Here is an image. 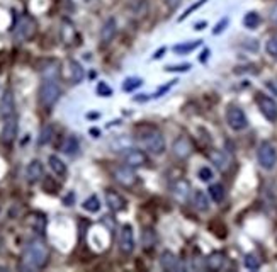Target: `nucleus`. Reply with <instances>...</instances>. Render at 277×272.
<instances>
[{"mask_svg":"<svg viewBox=\"0 0 277 272\" xmlns=\"http://www.w3.org/2000/svg\"><path fill=\"white\" fill-rule=\"evenodd\" d=\"M50 250L43 242H29L22 252L21 267L24 270H40L48 264Z\"/></svg>","mask_w":277,"mask_h":272,"instance_id":"1","label":"nucleus"},{"mask_svg":"<svg viewBox=\"0 0 277 272\" xmlns=\"http://www.w3.org/2000/svg\"><path fill=\"white\" fill-rule=\"evenodd\" d=\"M142 145L145 147V150L152 155H162L165 152V148H167L163 134L157 129H148L147 133L142 136Z\"/></svg>","mask_w":277,"mask_h":272,"instance_id":"2","label":"nucleus"},{"mask_svg":"<svg viewBox=\"0 0 277 272\" xmlns=\"http://www.w3.org/2000/svg\"><path fill=\"white\" fill-rule=\"evenodd\" d=\"M34 32H36V22H34V19L31 16H27V14H22V16L19 17L16 27H14V32H12L14 40L17 43H24L31 40Z\"/></svg>","mask_w":277,"mask_h":272,"instance_id":"3","label":"nucleus"},{"mask_svg":"<svg viewBox=\"0 0 277 272\" xmlns=\"http://www.w3.org/2000/svg\"><path fill=\"white\" fill-rule=\"evenodd\" d=\"M61 89L56 80H45L40 87V102L43 108H51L60 99Z\"/></svg>","mask_w":277,"mask_h":272,"instance_id":"4","label":"nucleus"},{"mask_svg":"<svg viewBox=\"0 0 277 272\" xmlns=\"http://www.w3.org/2000/svg\"><path fill=\"white\" fill-rule=\"evenodd\" d=\"M257 158H259V163L262 168L265 170H272L277 163V150L270 142H262L259 147V152H257Z\"/></svg>","mask_w":277,"mask_h":272,"instance_id":"5","label":"nucleus"},{"mask_svg":"<svg viewBox=\"0 0 277 272\" xmlns=\"http://www.w3.org/2000/svg\"><path fill=\"white\" fill-rule=\"evenodd\" d=\"M226 121H228V126H230L233 131H244L247 126H249V119H247L245 113L240 108H236V106H230V108H228Z\"/></svg>","mask_w":277,"mask_h":272,"instance_id":"6","label":"nucleus"},{"mask_svg":"<svg viewBox=\"0 0 277 272\" xmlns=\"http://www.w3.org/2000/svg\"><path fill=\"white\" fill-rule=\"evenodd\" d=\"M119 250L121 254L129 255L133 254L134 250V233H133V226L131 225H123L119 230Z\"/></svg>","mask_w":277,"mask_h":272,"instance_id":"7","label":"nucleus"},{"mask_svg":"<svg viewBox=\"0 0 277 272\" xmlns=\"http://www.w3.org/2000/svg\"><path fill=\"white\" fill-rule=\"evenodd\" d=\"M257 104H259L260 113L264 114L270 123H275L277 121V102L269 95L259 94L257 95Z\"/></svg>","mask_w":277,"mask_h":272,"instance_id":"8","label":"nucleus"},{"mask_svg":"<svg viewBox=\"0 0 277 272\" xmlns=\"http://www.w3.org/2000/svg\"><path fill=\"white\" fill-rule=\"evenodd\" d=\"M192 142L187 138V136H179V138L174 142L172 145V153L176 155L179 160H186L192 155Z\"/></svg>","mask_w":277,"mask_h":272,"instance_id":"9","label":"nucleus"},{"mask_svg":"<svg viewBox=\"0 0 277 272\" xmlns=\"http://www.w3.org/2000/svg\"><path fill=\"white\" fill-rule=\"evenodd\" d=\"M123 158H124V163L133 168L143 167V165L148 163L147 153H143L142 150H138V148H126V152L123 153Z\"/></svg>","mask_w":277,"mask_h":272,"instance_id":"10","label":"nucleus"},{"mask_svg":"<svg viewBox=\"0 0 277 272\" xmlns=\"http://www.w3.org/2000/svg\"><path fill=\"white\" fill-rule=\"evenodd\" d=\"M114 179L124 187H131V186H134V184L138 182V176H136L133 167H129V165H124V167L116 168L114 170Z\"/></svg>","mask_w":277,"mask_h":272,"instance_id":"11","label":"nucleus"},{"mask_svg":"<svg viewBox=\"0 0 277 272\" xmlns=\"http://www.w3.org/2000/svg\"><path fill=\"white\" fill-rule=\"evenodd\" d=\"M170 194H172V197L176 199L179 204H184L189 199V194H191V184L187 181H184V179H179L172 184V187H170Z\"/></svg>","mask_w":277,"mask_h":272,"instance_id":"12","label":"nucleus"},{"mask_svg":"<svg viewBox=\"0 0 277 272\" xmlns=\"http://www.w3.org/2000/svg\"><path fill=\"white\" fill-rule=\"evenodd\" d=\"M160 265H162L163 270H168V272H176V270L184 269V265L181 264V260L177 259V255L172 254L170 250L162 252V255H160Z\"/></svg>","mask_w":277,"mask_h":272,"instance_id":"13","label":"nucleus"},{"mask_svg":"<svg viewBox=\"0 0 277 272\" xmlns=\"http://www.w3.org/2000/svg\"><path fill=\"white\" fill-rule=\"evenodd\" d=\"M16 113V100H14V94L12 90H6L2 95V99H0V116H2L4 119L11 118Z\"/></svg>","mask_w":277,"mask_h":272,"instance_id":"14","label":"nucleus"},{"mask_svg":"<svg viewBox=\"0 0 277 272\" xmlns=\"http://www.w3.org/2000/svg\"><path fill=\"white\" fill-rule=\"evenodd\" d=\"M2 142L6 145H12L14 140L17 136V118L16 116H11V118L6 119L4 123V128H2Z\"/></svg>","mask_w":277,"mask_h":272,"instance_id":"15","label":"nucleus"},{"mask_svg":"<svg viewBox=\"0 0 277 272\" xmlns=\"http://www.w3.org/2000/svg\"><path fill=\"white\" fill-rule=\"evenodd\" d=\"M116 31H118V22H116L114 17H109L108 21L104 22L102 29H100V41H102V45H109V43L114 40Z\"/></svg>","mask_w":277,"mask_h":272,"instance_id":"16","label":"nucleus"},{"mask_svg":"<svg viewBox=\"0 0 277 272\" xmlns=\"http://www.w3.org/2000/svg\"><path fill=\"white\" fill-rule=\"evenodd\" d=\"M106 202L114 213L126 210V199L116 191H106Z\"/></svg>","mask_w":277,"mask_h":272,"instance_id":"17","label":"nucleus"},{"mask_svg":"<svg viewBox=\"0 0 277 272\" xmlns=\"http://www.w3.org/2000/svg\"><path fill=\"white\" fill-rule=\"evenodd\" d=\"M43 174H45V168H43V163L40 162V160H32V162L27 165L26 177H27V181L31 182V184L41 181Z\"/></svg>","mask_w":277,"mask_h":272,"instance_id":"18","label":"nucleus"},{"mask_svg":"<svg viewBox=\"0 0 277 272\" xmlns=\"http://www.w3.org/2000/svg\"><path fill=\"white\" fill-rule=\"evenodd\" d=\"M210 160L220 170H226L230 167V157L223 150H213V152H210Z\"/></svg>","mask_w":277,"mask_h":272,"instance_id":"19","label":"nucleus"},{"mask_svg":"<svg viewBox=\"0 0 277 272\" xmlns=\"http://www.w3.org/2000/svg\"><path fill=\"white\" fill-rule=\"evenodd\" d=\"M225 260H226V257L223 252H213V254L207 255L206 267L207 269H213V270H220L221 267L225 265Z\"/></svg>","mask_w":277,"mask_h":272,"instance_id":"20","label":"nucleus"},{"mask_svg":"<svg viewBox=\"0 0 277 272\" xmlns=\"http://www.w3.org/2000/svg\"><path fill=\"white\" fill-rule=\"evenodd\" d=\"M192 202H194V206H196V210H199V211H207V210H210V199H207V196L202 191L194 192Z\"/></svg>","mask_w":277,"mask_h":272,"instance_id":"21","label":"nucleus"},{"mask_svg":"<svg viewBox=\"0 0 277 272\" xmlns=\"http://www.w3.org/2000/svg\"><path fill=\"white\" fill-rule=\"evenodd\" d=\"M48 162H50V167H51L53 172L56 174V176H60V177L66 176V165L63 163V160L58 158L56 155H51V157L48 158Z\"/></svg>","mask_w":277,"mask_h":272,"instance_id":"22","label":"nucleus"},{"mask_svg":"<svg viewBox=\"0 0 277 272\" xmlns=\"http://www.w3.org/2000/svg\"><path fill=\"white\" fill-rule=\"evenodd\" d=\"M84 75H85V72H84V68H82L80 63H77L72 60L70 61V77H72V82L74 84H80L82 80H84Z\"/></svg>","mask_w":277,"mask_h":272,"instance_id":"23","label":"nucleus"},{"mask_svg":"<svg viewBox=\"0 0 277 272\" xmlns=\"http://www.w3.org/2000/svg\"><path fill=\"white\" fill-rule=\"evenodd\" d=\"M79 148H80V145H79V140L75 138V136H66V140H65V143H63V152H65L66 155H77L79 153Z\"/></svg>","mask_w":277,"mask_h":272,"instance_id":"24","label":"nucleus"},{"mask_svg":"<svg viewBox=\"0 0 277 272\" xmlns=\"http://www.w3.org/2000/svg\"><path fill=\"white\" fill-rule=\"evenodd\" d=\"M207 191H210V197L215 202H221L223 199H225V187H223L221 184H213Z\"/></svg>","mask_w":277,"mask_h":272,"instance_id":"25","label":"nucleus"},{"mask_svg":"<svg viewBox=\"0 0 277 272\" xmlns=\"http://www.w3.org/2000/svg\"><path fill=\"white\" fill-rule=\"evenodd\" d=\"M260 21H262V19L257 12H249V14H245V17H244V26L247 29H257V27H259Z\"/></svg>","mask_w":277,"mask_h":272,"instance_id":"26","label":"nucleus"},{"mask_svg":"<svg viewBox=\"0 0 277 272\" xmlns=\"http://www.w3.org/2000/svg\"><path fill=\"white\" fill-rule=\"evenodd\" d=\"M142 240H143V247H153L157 244V235H155V231L152 228H143V233H142Z\"/></svg>","mask_w":277,"mask_h":272,"instance_id":"27","label":"nucleus"},{"mask_svg":"<svg viewBox=\"0 0 277 272\" xmlns=\"http://www.w3.org/2000/svg\"><path fill=\"white\" fill-rule=\"evenodd\" d=\"M84 210L85 211H89V213H97L100 210V201H99V197L97 196H90L89 199H85L84 201Z\"/></svg>","mask_w":277,"mask_h":272,"instance_id":"28","label":"nucleus"},{"mask_svg":"<svg viewBox=\"0 0 277 272\" xmlns=\"http://www.w3.org/2000/svg\"><path fill=\"white\" fill-rule=\"evenodd\" d=\"M197 46H201V40L199 41H192V43H182V45L174 46V51L176 53H191L196 50Z\"/></svg>","mask_w":277,"mask_h":272,"instance_id":"29","label":"nucleus"},{"mask_svg":"<svg viewBox=\"0 0 277 272\" xmlns=\"http://www.w3.org/2000/svg\"><path fill=\"white\" fill-rule=\"evenodd\" d=\"M244 264H245V267H247L249 270H259V269H260V260H259V257L254 255V254L245 255Z\"/></svg>","mask_w":277,"mask_h":272,"instance_id":"30","label":"nucleus"},{"mask_svg":"<svg viewBox=\"0 0 277 272\" xmlns=\"http://www.w3.org/2000/svg\"><path fill=\"white\" fill-rule=\"evenodd\" d=\"M51 136H53V128L51 126H45V128L41 129V133H40V140H38V143L41 145H46V143H50L51 142Z\"/></svg>","mask_w":277,"mask_h":272,"instance_id":"31","label":"nucleus"},{"mask_svg":"<svg viewBox=\"0 0 277 272\" xmlns=\"http://www.w3.org/2000/svg\"><path fill=\"white\" fill-rule=\"evenodd\" d=\"M142 84H143L142 79H126L123 84V89L126 92H129V90H134V89H138V87H142Z\"/></svg>","mask_w":277,"mask_h":272,"instance_id":"32","label":"nucleus"},{"mask_svg":"<svg viewBox=\"0 0 277 272\" xmlns=\"http://www.w3.org/2000/svg\"><path fill=\"white\" fill-rule=\"evenodd\" d=\"M207 2V0H199V2H196V4H192V6L191 7H189L187 9V11L186 12H184L182 14V16L181 17H179V21H184V19H186V17H189V16H191V14L194 12V11H197V9L199 7H202L204 6V4H206Z\"/></svg>","mask_w":277,"mask_h":272,"instance_id":"33","label":"nucleus"},{"mask_svg":"<svg viewBox=\"0 0 277 272\" xmlns=\"http://www.w3.org/2000/svg\"><path fill=\"white\" fill-rule=\"evenodd\" d=\"M197 176H199L201 181L210 182L211 179H213V170L210 167H201V168H199V172H197Z\"/></svg>","mask_w":277,"mask_h":272,"instance_id":"34","label":"nucleus"},{"mask_svg":"<svg viewBox=\"0 0 277 272\" xmlns=\"http://www.w3.org/2000/svg\"><path fill=\"white\" fill-rule=\"evenodd\" d=\"M148 11V4L147 0H136V11H134V16H145Z\"/></svg>","mask_w":277,"mask_h":272,"instance_id":"35","label":"nucleus"},{"mask_svg":"<svg viewBox=\"0 0 277 272\" xmlns=\"http://www.w3.org/2000/svg\"><path fill=\"white\" fill-rule=\"evenodd\" d=\"M265 51L269 53L270 56H277V38H270L269 41H267L265 45Z\"/></svg>","mask_w":277,"mask_h":272,"instance_id":"36","label":"nucleus"},{"mask_svg":"<svg viewBox=\"0 0 277 272\" xmlns=\"http://www.w3.org/2000/svg\"><path fill=\"white\" fill-rule=\"evenodd\" d=\"M97 92H99V95H102V97H109L113 94V89H111L106 82H100V84L97 85Z\"/></svg>","mask_w":277,"mask_h":272,"instance_id":"37","label":"nucleus"},{"mask_svg":"<svg viewBox=\"0 0 277 272\" xmlns=\"http://www.w3.org/2000/svg\"><path fill=\"white\" fill-rule=\"evenodd\" d=\"M228 22H230V21H228V17H223L221 21L216 24V27L213 29V34H221V32H223V31H225V29H226Z\"/></svg>","mask_w":277,"mask_h":272,"instance_id":"38","label":"nucleus"},{"mask_svg":"<svg viewBox=\"0 0 277 272\" xmlns=\"http://www.w3.org/2000/svg\"><path fill=\"white\" fill-rule=\"evenodd\" d=\"M191 70V63H184V65H176V66H167L165 72H187Z\"/></svg>","mask_w":277,"mask_h":272,"instance_id":"39","label":"nucleus"},{"mask_svg":"<svg viewBox=\"0 0 277 272\" xmlns=\"http://www.w3.org/2000/svg\"><path fill=\"white\" fill-rule=\"evenodd\" d=\"M270 21L277 26V6H275L274 9H272V12H270Z\"/></svg>","mask_w":277,"mask_h":272,"instance_id":"40","label":"nucleus"},{"mask_svg":"<svg viewBox=\"0 0 277 272\" xmlns=\"http://www.w3.org/2000/svg\"><path fill=\"white\" fill-rule=\"evenodd\" d=\"M204 27H206V21H204V22H197L196 26H194V29H196V31H202Z\"/></svg>","mask_w":277,"mask_h":272,"instance_id":"41","label":"nucleus"},{"mask_svg":"<svg viewBox=\"0 0 277 272\" xmlns=\"http://www.w3.org/2000/svg\"><path fill=\"white\" fill-rule=\"evenodd\" d=\"M168 7H172V9H176L179 6V0H168Z\"/></svg>","mask_w":277,"mask_h":272,"instance_id":"42","label":"nucleus"},{"mask_svg":"<svg viewBox=\"0 0 277 272\" xmlns=\"http://www.w3.org/2000/svg\"><path fill=\"white\" fill-rule=\"evenodd\" d=\"M163 51H165V48H162L160 51L155 53V56H153V58H162V56H163Z\"/></svg>","mask_w":277,"mask_h":272,"instance_id":"43","label":"nucleus"},{"mask_svg":"<svg viewBox=\"0 0 277 272\" xmlns=\"http://www.w3.org/2000/svg\"><path fill=\"white\" fill-rule=\"evenodd\" d=\"M207 55H210V50H206L202 53V56H201V61H206L207 60Z\"/></svg>","mask_w":277,"mask_h":272,"instance_id":"44","label":"nucleus"},{"mask_svg":"<svg viewBox=\"0 0 277 272\" xmlns=\"http://www.w3.org/2000/svg\"><path fill=\"white\" fill-rule=\"evenodd\" d=\"M274 89H275V92H277V82H275V84H274Z\"/></svg>","mask_w":277,"mask_h":272,"instance_id":"45","label":"nucleus"},{"mask_svg":"<svg viewBox=\"0 0 277 272\" xmlns=\"http://www.w3.org/2000/svg\"><path fill=\"white\" fill-rule=\"evenodd\" d=\"M85 2H90V0H85Z\"/></svg>","mask_w":277,"mask_h":272,"instance_id":"46","label":"nucleus"}]
</instances>
